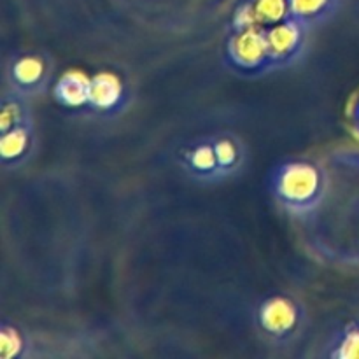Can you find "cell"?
Masks as SVG:
<instances>
[{
	"label": "cell",
	"mask_w": 359,
	"mask_h": 359,
	"mask_svg": "<svg viewBox=\"0 0 359 359\" xmlns=\"http://www.w3.org/2000/svg\"><path fill=\"white\" fill-rule=\"evenodd\" d=\"M230 56L238 67L256 69L265 65L272 60L266 42V34H262L256 28L241 30L230 44Z\"/></svg>",
	"instance_id": "3"
},
{
	"label": "cell",
	"mask_w": 359,
	"mask_h": 359,
	"mask_svg": "<svg viewBox=\"0 0 359 359\" xmlns=\"http://www.w3.org/2000/svg\"><path fill=\"white\" fill-rule=\"evenodd\" d=\"M276 193L291 209H307L321 193V174L304 161L283 165L276 175Z\"/></svg>",
	"instance_id": "1"
},
{
	"label": "cell",
	"mask_w": 359,
	"mask_h": 359,
	"mask_svg": "<svg viewBox=\"0 0 359 359\" xmlns=\"http://www.w3.org/2000/svg\"><path fill=\"white\" fill-rule=\"evenodd\" d=\"M21 349H23V342H21L16 330L4 325L2 332H0V353H2V358L4 359L16 358Z\"/></svg>",
	"instance_id": "14"
},
{
	"label": "cell",
	"mask_w": 359,
	"mask_h": 359,
	"mask_svg": "<svg viewBox=\"0 0 359 359\" xmlns=\"http://www.w3.org/2000/svg\"><path fill=\"white\" fill-rule=\"evenodd\" d=\"M11 77L18 90L30 91L35 86H39L44 77V62L41 56L28 55L21 56L11 67Z\"/></svg>",
	"instance_id": "7"
},
{
	"label": "cell",
	"mask_w": 359,
	"mask_h": 359,
	"mask_svg": "<svg viewBox=\"0 0 359 359\" xmlns=\"http://www.w3.org/2000/svg\"><path fill=\"white\" fill-rule=\"evenodd\" d=\"M332 358H359V325L347 326L346 332H342Z\"/></svg>",
	"instance_id": "13"
},
{
	"label": "cell",
	"mask_w": 359,
	"mask_h": 359,
	"mask_svg": "<svg viewBox=\"0 0 359 359\" xmlns=\"http://www.w3.org/2000/svg\"><path fill=\"white\" fill-rule=\"evenodd\" d=\"M212 146L216 151L219 172L233 170L241 160V149H238L237 140L231 139V137H219L217 140H214Z\"/></svg>",
	"instance_id": "12"
},
{
	"label": "cell",
	"mask_w": 359,
	"mask_h": 359,
	"mask_svg": "<svg viewBox=\"0 0 359 359\" xmlns=\"http://www.w3.org/2000/svg\"><path fill=\"white\" fill-rule=\"evenodd\" d=\"M2 132L14 128V126L25 125V111L18 102H6L2 107Z\"/></svg>",
	"instance_id": "15"
},
{
	"label": "cell",
	"mask_w": 359,
	"mask_h": 359,
	"mask_svg": "<svg viewBox=\"0 0 359 359\" xmlns=\"http://www.w3.org/2000/svg\"><path fill=\"white\" fill-rule=\"evenodd\" d=\"M123 84L114 74L102 72L90 79V102L88 105L98 111H111L121 102Z\"/></svg>",
	"instance_id": "6"
},
{
	"label": "cell",
	"mask_w": 359,
	"mask_h": 359,
	"mask_svg": "<svg viewBox=\"0 0 359 359\" xmlns=\"http://www.w3.org/2000/svg\"><path fill=\"white\" fill-rule=\"evenodd\" d=\"M186 165L198 177H209V175L219 172V165H217L216 151H214L212 144H198L196 147L189 149L186 153Z\"/></svg>",
	"instance_id": "10"
},
{
	"label": "cell",
	"mask_w": 359,
	"mask_h": 359,
	"mask_svg": "<svg viewBox=\"0 0 359 359\" xmlns=\"http://www.w3.org/2000/svg\"><path fill=\"white\" fill-rule=\"evenodd\" d=\"M298 307L291 300L283 297H276L266 300L259 307L258 321L263 332L269 335L283 339L290 335L298 323Z\"/></svg>",
	"instance_id": "2"
},
{
	"label": "cell",
	"mask_w": 359,
	"mask_h": 359,
	"mask_svg": "<svg viewBox=\"0 0 359 359\" xmlns=\"http://www.w3.org/2000/svg\"><path fill=\"white\" fill-rule=\"evenodd\" d=\"M256 18L262 25H277L286 20L290 14V4L287 0H256L255 4Z\"/></svg>",
	"instance_id": "11"
},
{
	"label": "cell",
	"mask_w": 359,
	"mask_h": 359,
	"mask_svg": "<svg viewBox=\"0 0 359 359\" xmlns=\"http://www.w3.org/2000/svg\"><path fill=\"white\" fill-rule=\"evenodd\" d=\"M266 42H269L270 56L273 60H286L297 53L302 42V23L294 18L284 20L280 23L272 25L266 32Z\"/></svg>",
	"instance_id": "4"
},
{
	"label": "cell",
	"mask_w": 359,
	"mask_h": 359,
	"mask_svg": "<svg viewBox=\"0 0 359 359\" xmlns=\"http://www.w3.org/2000/svg\"><path fill=\"white\" fill-rule=\"evenodd\" d=\"M28 144H30V130H28L27 123L14 128L2 132V139H0V153H2V160L6 163L9 161H16L27 153Z\"/></svg>",
	"instance_id": "9"
},
{
	"label": "cell",
	"mask_w": 359,
	"mask_h": 359,
	"mask_svg": "<svg viewBox=\"0 0 359 359\" xmlns=\"http://www.w3.org/2000/svg\"><path fill=\"white\" fill-rule=\"evenodd\" d=\"M55 98L65 107H83L90 102V79L79 70H69L55 86Z\"/></svg>",
	"instance_id": "5"
},
{
	"label": "cell",
	"mask_w": 359,
	"mask_h": 359,
	"mask_svg": "<svg viewBox=\"0 0 359 359\" xmlns=\"http://www.w3.org/2000/svg\"><path fill=\"white\" fill-rule=\"evenodd\" d=\"M337 2L339 0H287L291 18L300 21L302 25L326 18L335 9Z\"/></svg>",
	"instance_id": "8"
}]
</instances>
